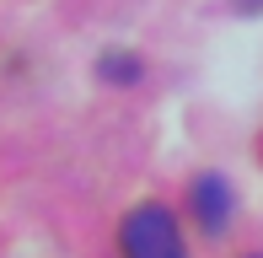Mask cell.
Here are the masks:
<instances>
[{"instance_id":"7a4b0ae2","label":"cell","mask_w":263,"mask_h":258,"mask_svg":"<svg viewBox=\"0 0 263 258\" xmlns=\"http://www.w3.org/2000/svg\"><path fill=\"white\" fill-rule=\"evenodd\" d=\"M194 205H199V220L215 231L226 220V210H231V194H226V183L220 178H199V189H194Z\"/></svg>"},{"instance_id":"3957f363","label":"cell","mask_w":263,"mask_h":258,"mask_svg":"<svg viewBox=\"0 0 263 258\" xmlns=\"http://www.w3.org/2000/svg\"><path fill=\"white\" fill-rule=\"evenodd\" d=\"M242 6H263V0H242Z\"/></svg>"},{"instance_id":"277c9868","label":"cell","mask_w":263,"mask_h":258,"mask_svg":"<svg viewBox=\"0 0 263 258\" xmlns=\"http://www.w3.org/2000/svg\"><path fill=\"white\" fill-rule=\"evenodd\" d=\"M247 258H263V253H247Z\"/></svg>"},{"instance_id":"6da1fadb","label":"cell","mask_w":263,"mask_h":258,"mask_svg":"<svg viewBox=\"0 0 263 258\" xmlns=\"http://www.w3.org/2000/svg\"><path fill=\"white\" fill-rule=\"evenodd\" d=\"M118 242H124V258H183L177 220H172V210H161V205L129 210V220H124V231H118Z\"/></svg>"}]
</instances>
